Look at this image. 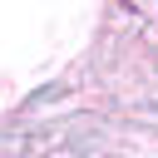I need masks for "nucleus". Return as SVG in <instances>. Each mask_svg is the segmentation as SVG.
Listing matches in <instances>:
<instances>
[]
</instances>
